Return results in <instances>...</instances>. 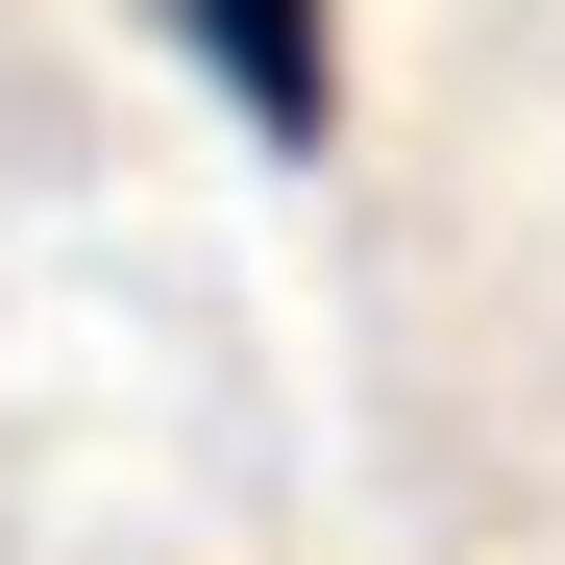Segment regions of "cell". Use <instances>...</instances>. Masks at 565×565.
Returning a JSON list of instances; mask_svg holds the SVG:
<instances>
[{
  "label": "cell",
  "instance_id": "cell-1",
  "mask_svg": "<svg viewBox=\"0 0 565 565\" xmlns=\"http://www.w3.org/2000/svg\"><path fill=\"white\" fill-rule=\"evenodd\" d=\"M148 25L246 99V148H344V25L320 0H148Z\"/></svg>",
  "mask_w": 565,
  "mask_h": 565
}]
</instances>
